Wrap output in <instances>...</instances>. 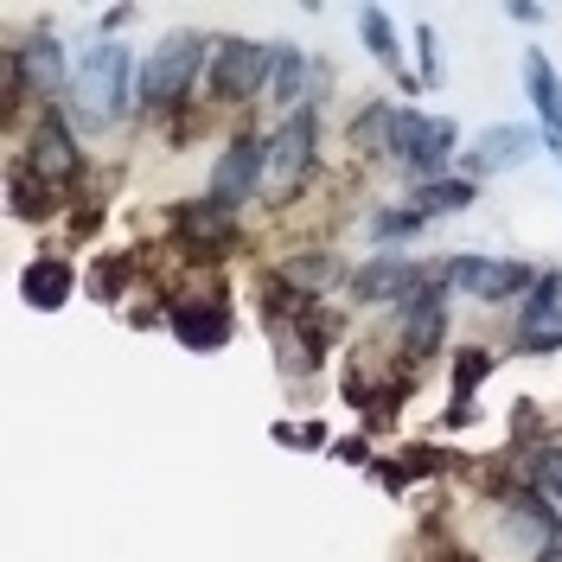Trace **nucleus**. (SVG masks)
Segmentation results:
<instances>
[{
	"label": "nucleus",
	"mask_w": 562,
	"mask_h": 562,
	"mask_svg": "<svg viewBox=\"0 0 562 562\" xmlns=\"http://www.w3.org/2000/svg\"><path fill=\"white\" fill-rule=\"evenodd\" d=\"M135 58H128V45L122 38H97L90 52H83V65L70 77V115L90 128V135H103L115 128L128 109H135Z\"/></svg>",
	"instance_id": "nucleus-1"
},
{
	"label": "nucleus",
	"mask_w": 562,
	"mask_h": 562,
	"mask_svg": "<svg viewBox=\"0 0 562 562\" xmlns=\"http://www.w3.org/2000/svg\"><path fill=\"white\" fill-rule=\"evenodd\" d=\"M211 65V38L199 33H167L154 52H147V65L135 77V109L140 115H179V109H192V90H199V77Z\"/></svg>",
	"instance_id": "nucleus-2"
},
{
	"label": "nucleus",
	"mask_w": 562,
	"mask_h": 562,
	"mask_svg": "<svg viewBox=\"0 0 562 562\" xmlns=\"http://www.w3.org/2000/svg\"><path fill=\"white\" fill-rule=\"evenodd\" d=\"M454 147H460V128L448 115L396 103V122H390V167H403L416 186H428V179H448Z\"/></svg>",
	"instance_id": "nucleus-3"
},
{
	"label": "nucleus",
	"mask_w": 562,
	"mask_h": 562,
	"mask_svg": "<svg viewBox=\"0 0 562 562\" xmlns=\"http://www.w3.org/2000/svg\"><path fill=\"white\" fill-rule=\"evenodd\" d=\"M269 65H276V38L269 45H256V38H211V65H205V97L217 109H237L249 97H262L269 90Z\"/></svg>",
	"instance_id": "nucleus-4"
},
{
	"label": "nucleus",
	"mask_w": 562,
	"mask_h": 562,
	"mask_svg": "<svg viewBox=\"0 0 562 562\" xmlns=\"http://www.w3.org/2000/svg\"><path fill=\"white\" fill-rule=\"evenodd\" d=\"M314 167H319V109H294L269 135V205H294L301 186L314 179Z\"/></svg>",
	"instance_id": "nucleus-5"
},
{
	"label": "nucleus",
	"mask_w": 562,
	"mask_h": 562,
	"mask_svg": "<svg viewBox=\"0 0 562 562\" xmlns=\"http://www.w3.org/2000/svg\"><path fill=\"white\" fill-rule=\"evenodd\" d=\"M435 276H441V288H454L473 307H498V301H518V294L537 288V269L512 262V256H448Z\"/></svg>",
	"instance_id": "nucleus-6"
},
{
	"label": "nucleus",
	"mask_w": 562,
	"mask_h": 562,
	"mask_svg": "<svg viewBox=\"0 0 562 562\" xmlns=\"http://www.w3.org/2000/svg\"><path fill=\"white\" fill-rule=\"evenodd\" d=\"M262 186H269V135L237 128V135H231V147L217 154V167H211L205 199H211V205H224V211H244Z\"/></svg>",
	"instance_id": "nucleus-7"
},
{
	"label": "nucleus",
	"mask_w": 562,
	"mask_h": 562,
	"mask_svg": "<svg viewBox=\"0 0 562 562\" xmlns=\"http://www.w3.org/2000/svg\"><path fill=\"white\" fill-rule=\"evenodd\" d=\"M20 167L33 179H45L52 192H70L77 179H83V147L70 135V122L58 109H38V122L26 128V154H20Z\"/></svg>",
	"instance_id": "nucleus-8"
},
{
	"label": "nucleus",
	"mask_w": 562,
	"mask_h": 562,
	"mask_svg": "<svg viewBox=\"0 0 562 562\" xmlns=\"http://www.w3.org/2000/svg\"><path fill=\"white\" fill-rule=\"evenodd\" d=\"M428 276H435V269H422L416 256L378 249V256H364V262L346 276V294H351V307H403Z\"/></svg>",
	"instance_id": "nucleus-9"
},
{
	"label": "nucleus",
	"mask_w": 562,
	"mask_h": 562,
	"mask_svg": "<svg viewBox=\"0 0 562 562\" xmlns=\"http://www.w3.org/2000/svg\"><path fill=\"white\" fill-rule=\"evenodd\" d=\"M441 339H448V288H441V276H428L396 307V346L409 351V364H428L441 351Z\"/></svg>",
	"instance_id": "nucleus-10"
},
{
	"label": "nucleus",
	"mask_w": 562,
	"mask_h": 562,
	"mask_svg": "<svg viewBox=\"0 0 562 562\" xmlns=\"http://www.w3.org/2000/svg\"><path fill=\"white\" fill-rule=\"evenodd\" d=\"M512 346L525 358H543V351H562V276L543 269L537 288L518 301V326H512Z\"/></svg>",
	"instance_id": "nucleus-11"
},
{
	"label": "nucleus",
	"mask_w": 562,
	"mask_h": 562,
	"mask_svg": "<svg viewBox=\"0 0 562 562\" xmlns=\"http://www.w3.org/2000/svg\"><path fill=\"white\" fill-rule=\"evenodd\" d=\"M167 326H173V339L186 351H224L237 339V314H231L224 294H211V301L186 294V301H173V307H167Z\"/></svg>",
	"instance_id": "nucleus-12"
},
{
	"label": "nucleus",
	"mask_w": 562,
	"mask_h": 562,
	"mask_svg": "<svg viewBox=\"0 0 562 562\" xmlns=\"http://www.w3.org/2000/svg\"><path fill=\"white\" fill-rule=\"evenodd\" d=\"M537 128H525V122H492V128H480L473 135V147L460 154L467 160V179H492V173H512V167H525L530 154H537Z\"/></svg>",
	"instance_id": "nucleus-13"
},
{
	"label": "nucleus",
	"mask_w": 562,
	"mask_h": 562,
	"mask_svg": "<svg viewBox=\"0 0 562 562\" xmlns=\"http://www.w3.org/2000/svg\"><path fill=\"white\" fill-rule=\"evenodd\" d=\"M512 486L530 492L543 512L562 518V441H530V448H512Z\"/></svg>",
	"instance_id": "nucleus-14"
},
{
	"label": "nucleus",
	"mask_w": 562,
	"mask_h": 562,
	"mask_svg": "<svg viewBox=\"0 0 562 562\" xmlns=\"http://www.w3.org/2000/svg\"><path fill=\"white\" fill-rule=\"evenodd\" d=\"M525 97H530V109H537V122H543V147L562 154V77H557V65H550L543 45L525 52Z\"/></svg>",
	"instance_id": "nucleus-15"
},
{
	"label": "nucleus",
	"mask_w": 562,
	"mask_h": 562,
	"mask_svg": "<svg viewBox=\"0 0 562 562\" xmlns=\"http://www.w3.org/2000/svg\"><path fill=\"white\" fill-rule=\"evenodd\" d=\"M13 58L26 65V83H33L38 103H52V97H70V77H77V70L65 65V45H58L52 33L20 38V45H13Z\"/></svg>",
	"instance_id": "nucleus-16"
},
{
	"label": "nucleus",
	"mask_w": 562,
	"mask_h": 562,
	"mask_svg": "<svg viewBox=\"0 0 562 562\" xmlns=\"http://www.w3.org/2000/svg\"><path fill=\"white\" fill-rule=\"evenodd\" d=\"M307 90H314V65H307V52H301V45H288V38H276V65H269V90H262V97L294 115V109H307V103H301Z\"/></svg>",
	"instance_id": "nucleus-17"
},
{
	"label": "nucleus",
	"mask_w": 562,
	"mask_h": 562,
	"mask_svg": "<svg viewBox=\"0 0 562 562\" xmlns=\"http://www.w3.org/2000/svg\"><path fill=\"white\" fill-rule=\"evenodd\" d=\"M454 467H460V454L416 441V448H403L396 460H378V480H384L390 492H409L416 480H441V473H454Z\"/></svg>",
	"instance_id": "nucleus-18"
},
{
	"label": "nucleus",
	"mask_w": 562,
	"mask_h": 562,
	"mask_svg": "<svg viewBox=\"0 0 562 562\" xmlns=\"http://www.w3.org/2000/svg\"><path fill=\"white\" fill-rule=\"evenodd\" d=\"M20 301L38 307V314H58L70 301V262L65 256H33V262L20 269Z\"/></svg>",
	"instance_id": "nucleus-19"
},
{
	"label": "nucleus",
	"mask_w": 562,
	"mask_h": 562,
	"mask_svg": "<svg viewBox=\"0 0 562 562\" xmlns=\"http://www.w3.org/2000/svg\"><path fill=\"white\" fill-rule=\"evenodd\" d=\"M358 33H364V45H371V58H378L403 90H422V77L403 65V45H396V26H390L384 7H358Z\"/></svg>",
	"instance_id": "nucleus-20"
},
{
	"label": "nucleus",
	"mask_w": 562,
	"mask_h": 562,
	"mask_svg": "<svg viewBox=\"0 0 562 562\" xmlns=\"http://www.w3.org/2000/svg\"><path fill=\"white\" fill-rule=\"evenodd\" d=\"M7 199H13V217H26V224H38V217H58V192H52L45 179H33L20 160L7 167Z\"/></svg>",
	"instance_id": "nucleus-21"
},
{
	"label": "nucleus",
	"mask_w": 562,
	"mask_h": 562,
	"mask_svg": "<svg viewBox=\"0 0 562 562\" xmlns=\"http://www.w3.org/2000/svg\"><path fill=\"white\" fill-rule=\"evenodd\" d=\"M135 269H140V256H135V249H103V256L90 262V294L115 307V301L128 294V281H135Z\"/></svg>",
	"instance_id": "nucleus-22"
},
{
	"label": "nucleus",
	"mask_w": 562,
	"mask_h": 562,
	"mask_svg": "<svg viewBox=\"0 0 562 562\" xmlns=\"http://www.w3.org/2000/svg\"><path fill=\"white\" fill-rule=\"evenodd\" d=\"M473 199H480V192H473V179L448 173V179H428V186H416V199H409V205H416L422 217H454V211H467Z\"/></svg>",
	"instance_id": "nucleus-23"
},
{
	"label": "nucleus",
	"mask_w": 562,
	"mask_h": 562,
	"mask_svg": "<svg viewBox=\"0 0 562 562\" xmlns=\"http://www.w3.org/2000/svg\"><path fill=\"white\" fill-rule=\"evenodd\" d=\"M390 122H396V103H364L351 115V147L364 160H390Z\"/></svg>",
	"instance_id": "nucleus-24"
},
{
	"label": "nucleus",
	"mask_w": 562,
	"mask_h": 562,
	"mask_svg": "<svg viewBox=\"0 0 562 562\" xmlns=\"http://www.w3.org/2000/svg\"><path fill=\"white\" fill-rule=\"evenodd\" d=\"M281 281H288V288H301L307 301H319V288H326V281H339V256H326V249H301V256H288V262H281Z\"/></svg>",
	"instance_id": "nucleus-25"
},
{
	"label": "nucleus",
	"mask_w": 562,
	"mask_h": 562,
	"mask_svg": "<svg viewBox=\"0 0 562 562\" xmlns=\"http://www.w3.org/2000/svg\"><path fill=\"white\" fill-rule=\"evenodd\" d=\"M492 364H498V351H486V346H454V364H448L454 403H473V390L492 378Z\"/></svg>",
	"instance_id": "nucleus-26"
},
{
	"label": "nucleus",
	"mask_w": 562,
	"mask_h": 562,
	"mask_svg": "<svg viewBox=\"0 0 562 562\" xmlns=\"http://www.w3.org/2000/svg\"><path fill=\"white\" fill-rule=\"evenodd\" d=\"M422 224H428V217H422V211L409 205V199H403V205H384L378 217H371V244H378V249H390V244H409V237H416Z\"/></svg>",
	"instance_id": "nucleus-27"
},
{
	"label": "nucleus",
	"mask_w": 562,
	"mask_h": 562,
	"mask_svg": "<svg viewBox=\"0 0 562 562\" xmlns=\"http://www.w3.org/2000/svg\"><path fill=\"white\" fill-rule=\"evenodd\" d=\"M416 77H422V90H441V38H435V26L428 20H416Z\"/></svg>",
	"instance_id": "nucleus-28"
},
{
	"label": "nucleus",
	"mask_w": 562,
	"mask_h": 562,
	"mask_svg": "<svg viewBox=\"0 0 562 562\" xmlns=\"http://www.w3.org/2000/svg\"><path fill=\"white\" fill-rule=\"evenodd\" d=\"M333 460H339V467H364V460H371V441H364V435H346V441H333Z\"/></svg>",
	"instance_id": "nucleus-29"
},
{
	"label": "nucleus",
	"mask_w": 562,
	"mask_h": 562,
	"mask_svg": "<svg viewBox=\"0 0 562 562\" xmlns=\"http://www.w3.org/2000/svg\"><path fill=\"white\" fill-rule=\"evenodd\" d=\"M70 224H77V237H90V231L103 224V199H83V205H77V217H70Z\"/></svg>",
	"instance_id": "nucleus-30"
},
{
	"label": "nucleus",
	"mask_w": 562,
	"mask_h": 562,
	"mask_svg": "<svg viewBox=\"0 0 562 562\" xmlns=\"http://www.w3.org/2000/svg\"><path fill=\"white\" fill-rule=\"evenodd\" d=\"M473 422H480V409H473V403H448L441 428H473Z\"/></svg>",
	"instance_id": "nucleus-31"
},
{
	"label": "nucleus",
	"mask_w": 562,
	"mask_h": 562,
	"mask_svg": "<svg viewBox=\"0 0 562 562\" xmlns=\"http://www.w3.org/2000/svg\"><path fill=\"white\" fill-rule=\"evenodd\" d=\"M537 562H562V525H557V537H550V543L537 550Z\"/></svg>",
	"instance_id": "nucleus-32"
}]
</instances>
